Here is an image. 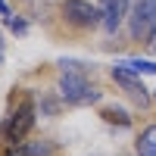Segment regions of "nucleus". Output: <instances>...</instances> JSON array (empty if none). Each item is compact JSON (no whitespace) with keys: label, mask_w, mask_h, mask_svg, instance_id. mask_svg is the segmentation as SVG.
<instances>
[{"label":"nucleus","mask_w":156,"mask_h":156,"mask_svg":"<svg viewBox=\"0 0 156 156\" xmlns=\"http://www.w3.org/2000/svg\"><path fill=\"white\" fill-rule=\"evenodd\" d=\"M37 122V106H34V97L28 94V90H19V94H12L9 100V112H6V119H3V137H6V144H16V140H25L28 137V131L34 128Z\"/></svg>","instance_id":"1"},{"label":"nucleus","mask_w":156,"mask_h":156,"mask_svg":"<svg viewBox=\"0 0 156 156\" xmlns=\"http://www.w3.org/2000/svg\"><path fill=\"white\" fill-rule=\"evenodd\" d=\"M56 90H59V100L69 103V106H90V103H97L103 97V90L97 84H90L84 69H62Z\"/></svg>","instance_id":"2"},{"label":"nucleus","mask_w":156,"mask_h":156,"mask_svg":"<svg viewBox=\"0 0 156 156\" xmlns=\"http://www.w3.org/2000/svg\"><path fill=\"white\" fill-rule=\"evenodd\" d=\"M156 31V0H128V34L137 44H150Z\"/></svg>","instance_id":"3"},{"label":"nucleus","mask_w":156,"mask_h":156,"mask_svg":"<svg viewBox=\"0 0 156 156\" xmlns=\"http://www.w3.org/2000/svg\"><path fill=\"white\" fill-rule=\"evenodd\" d=\"M59 12H62V19H66L72 28H78V31H90V28H97V25H103L100 6L87 3V0H62Z\"/></svg>","instance_id":"4"},{"label":"nucleus","mask_w":156,"mask_h":156,"mask_svg":"<svg viewBox=\"0 0 156 156\" xmlns=\"http://www.w3.org/2000/svg\"><path fill=\"white\" fill-rule=\"evenodd\" d=\"M112 81L119 84V87H122L134 103H140L144 109L153 103V94L147 90V84L140 81V75H137V72H131V69H125V66H119V62H115V66H112Z\"/></svg>","instance_id":"5"},{"label":"nucleus","mask_w":156,"mask_h":156,"mask_svg":"<svg viewBox=\"0 0 156 156\" xmlns=\"http://www.w3.org/2000/svg\"><path fill=\"white\" fill-rule=\"evenodd\" d=\"M100 16H103V31L115 34L122 28V22L128 19V0H100Z\"/></svg>","instance_id":"6"},{"label":"nucleus","mask_w":156,"mask_h":156,"mask_svg":"<svg viewBox=\"0 0 156 156\" xmlns=\"http://www.w3.org/2000/svg\"><path fill=\"white\" fill-rule=\"evenodd\" d=\"M3 156H56V144L53 140H16L3 150Z\"/></svg>","instance_id":"7"},{"label":"nucleus","mask_w":156,"mask_h":156,"mask_svg":"<svg viewBox=\"0 0 156 156\" xmlns=\"http://www.w3.org/2000/svg\"><path fill=\"white\" fill-rule=\"evenodd\" d=\"M100 119L109 122V125H119V128H128V125H131L128 109H125V106H115V103H106V106L100 109Z\"/></svg>","instance_id":"8"},{"label":"nucleus","mask_w":156,"mask_h":156,"mask_svg":"<svg viewBox=\"0 0 156 156\" xmlns=\"http://www.w3.org/2000/svg\"><path fill=\"white\" fill-rule=\"evenodd\" d=\"M134 150H137V156H156V125H147L144 131L137 134Z\"/></svg>","instance_id":"9"},{"label":"nucleus","mask_w":156,"mask_h":156,"mask_svg":"<svg viewBox=\"0 0 156 156\" xmlns=\"http://www.w3.org/2000/svg\"><path fill=\"white\" fill-rule=\"evenodd\" d=\"M119 66L131 69V72H137V75H156V59H122Z\"/></svg>","instance_id":"10"},{"label":"nucleus","mask_w":156,"mask_h":156,"mask_svg":"<svg viewBox=\"0 0 156 156\" xmlns=\"http://www.w3.org/2000/svg\"><path fill=\"white\" fill-rule=\"evenodd\" d=\"M3 22H6V28L16 31V34H25V31H28V22H25L22 16H12V12H9V16H3Z\"/></svg>","instance_id":"11"},{"label":"nucleus","mask_w":156,"mask_h":156,"mask_svg":"<svg viewBox=\"0 0 156 156\" xmlns=\"http://www.w3.org/2000/svg\"><path fill=\"white\" fill-rule=\"evenodd\" d=\"M0 16H9V6H6V0H0Z\"/></svg>","instance_id":"12"},{"label":"nucleus","mask_w":156,"mask_h":156,"mask_svg":"<svg viewBox=\"0 0 156 156\" xmlns=\"http://www.w3.org/2000/svg\"><path fill=\"white\" fill-rule=\"evenodd\" d=\"M0 66H3V34H0Z\"/></svg>","instance_id":"13"},{"label":"nucleus","mask_w":156,"mask_h":156,"mask_svg":"<svg viewBox=\"0 0 156 156\" xmlns=\"http://www.w3.org/2000/svg\"><path fill=\"white\" fill-rule=\"evenodd\" d=\"M150 47H153V50H156V31H153V41H150Z\"/></svg>","instance_id":"14"},{"label":"nucleus","mask_w":156,"mask_h":156,"mask_svg":"<svg viewBox=\"0 0 156 156\" xmlns=\"http://www.w3.org/2000/svg\"><path fill=\"white\" fill-rule=\"evenodd\" d=\"M153 100H156V90H153Z\"/></svg>","instance_id":"15"}]
</instances>
